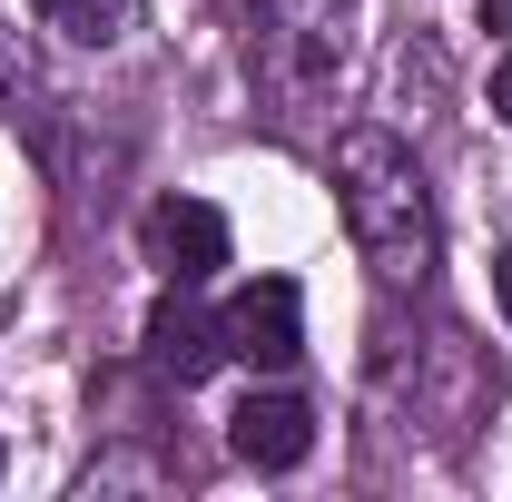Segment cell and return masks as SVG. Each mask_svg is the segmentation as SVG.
I'll return each mask as SVG.
<instances>
[{
	"label": "cell",
	"instance_id": "6da1fadb",
	"mask_svg": "<svg viewBox=\"0 0 512 502\" xmlns=\"http://www.w3.org/2000/svg\"><path fill=\"white\" fill-rule=\"evenodd\" d=\"M335 207H345V237L375 266L384 286H414L434 266V188L414 168V148L394 128H345L335 148Z\"/></svg>",
	"mask_w": 512,
	"mask_h": 502
},
{
	"label": "cell",
	"instance_id": "7a4b0ae2",
	"mask_svg": "<svg viewBox=\"0 0 512 502\" xmlns=\"http://www.w3.org/2000/svg\"><path fill=\"white\" fill-rule=\"evenodd\" d=\"M217 335H227V355L256 365V375H286L296 355H306V296H296V276H256L227 296L217 315Z\"/></svg>",
	"mask_w": 512,
	"mask_h": 502
},
{
	"label": "cell",
	"instance_id": "3957f363",
	"mask_svg": "<svg viewBox=\"0 0 512 502\" xmlns=\"http://www.w3.org/2000/svg\"><path fill=\"white\" fill-rule=\"evenodd\" d=\"M138 247H148V266H158L168 286H207V276L227 266V217H217L207 197H158V207L138 217Z\"/></svg>",
	"mask_w": 512,
	"mask_h": 502
},
{
	"label": "cell",
	"instance_id": "277c9868",
	"mask_svg": "<svg viewBox=\"0 0 512 502\" xmlns=\"http://www.w3.org/2000/svg\"><path fill=\"white\" fill-rule=\"evenodd\" d=\"M227 443H237V463H256V473H296L316 453V414L296 394H247L227 414Z\"/></svg>",
	"mask_w": 512,
	"mask_h": 502
},
{
	"label": "cell",
	"instance_id": "5b68a950",
	"mask_svg": "<svg viewBox=\"0 0 512 502\" xmlns=\"http://www.w3.org/2000/svg\"><path fill=\"white\" fill-rule=\"evenodd\" d=\"M148 365L188 394V384H207L217 365H227V335H217L188 296H158V315H148Z\"/></svg>",
	"mask_w": 512,
	"mask_h": 502
},
{
	"label": "cell",
	"instance_id": "8992f818",
	"mask_svg": "<svg viewBox=\"0 0 512 502\" xmlns=\"http://www.w3.org/2000/svg\"><path fill=\"white\" fill-rule=\"evenodd\" d=\"M30 10H40L50 30H69V40H89V50L128 30V0H30Z\"/></svg>",
	"mask_w": 512,
	"mask_h": 502
},
{
	"label": "cell",
	"instance_id": "52a82bcc",
	"mask_svg": "<svg viewBox=\"0 0 512 502\" xmlns=\"http://www.w3.org/2000/svg\"><path fill=\"white\" fill-rule=\"evenodd\" d=\"M483 30H493V40H512V0H483Z\"/></svg>",
	"mask_w": 512,
	"mask_h": 502
},
{
	"label": "cell",
	"instance_id": "ba28073f",
	"mask_svg": "<svg viewBox=\"0 0 512 502\" xmlns=\"http://www.w3.org/2000/svg\"><path fill=\"white\" fill-rule=\"evenodd\" d=\"M493 306L512 315V256H493Z\"/></svg>",
	"mask_w": 512,
	"mask_h": 502
},
{
	"label": "cell",
	"instance_id": "9c48e42d",
	"mask_svg": "<svg viewBox=\"0 0 512 502\" xmlns=\"http://www.w3.org/2000/svg\"><path fill=\"white\" fill-rule=\"evenodd\" d=\"M493 109H503V119H512V60L493 69Z\"/></svg>",
	"mask_w": 512,
	"mask_h": 502
}]
</instances>
